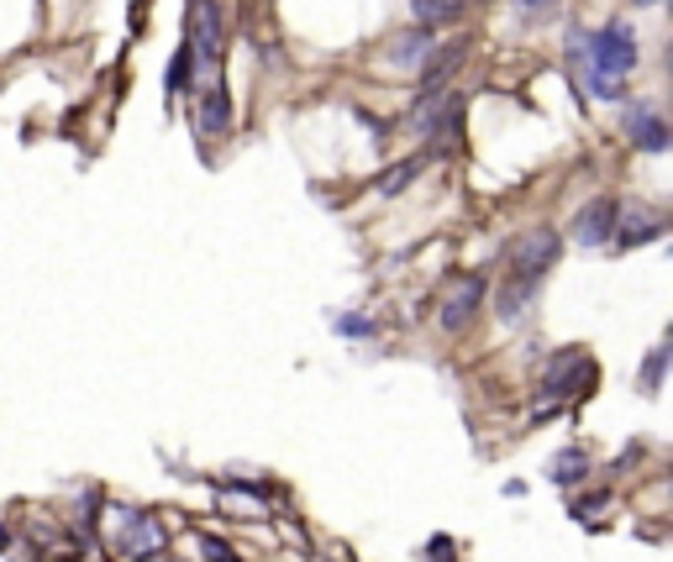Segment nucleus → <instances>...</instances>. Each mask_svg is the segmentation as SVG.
<instances>
[{
	"label": "nucleus",
	"instance_id": "f257e3e1",
	"mask_svg": "<svg viewBox=\"0 0 673 562\" xmlns=\"http://www.w3.org/2000/svg\"><path fill=\"white\" fill-rule=\"evenodd\" d=\"M595 378H600V368H595L589 352L558 348L553 357H548V368H542L537 395H531V421H553V416H563L569 405H578V399L595 389Z\"/></svg>",
	"mask_w": 673,
	"mask_h": 562
},
{
	"label": "nucleus",
	"instance_id": "f03ea898",
	"mask_svg": "<svg viewBox=\"0 0 673 562\" xmlns=\"http://www.w3.org/2000/svg\"><path fill=\"white\" fill-rule=\"evenodd\" d=\"M558 258H563V236L553 227H527V232L505 247V279H521V284L542 289L548 274L558 268Z\"/></svg>",
	"mask_w": 673,
	"mask_h": 562
},
{
	"label": "nucleus",
	"instance_id": "7ed1b4c3",
	"mask_svg": "<svg viewBox=\"0 0 673 562\" xmlns=\"http://www.w3.org/2000/svg\"><path fill=\"white\" fill-rule=\"evenodd\" d=\"M637 26L626 22V16H610L605 26L589 32V58H584V69L589 74H605V79H626V74L637 69Z\"/></svg>",
	"mask_w": 673,
	"mask_h": 562
},
{
	"label": "nucleus",
	"instance_id": "20e7f679",
	"mask_svg": "<svg viewBox=\"0 0 673 562\" xmlns=\"http://www.w3.org/2000/svg\"><path fill=\"white\" fill-rule=\"evenodd\" d=\"M106 516L117 520V537H111V552H117V562H137V558H153V552H164V520L153 516V510H121V505H111Z\"/></svg>",
	"mask_w": 673,
	"mask_h": 562
},
{
	"label": "nucleus",
	"instance_id": "39448f33",
	"mask_svg": "<svg viewBox=\"0 0 673 562\" xmlns=\"http://www.w3.org/2000/svg\"><path fill=\"white\" fill-rule=\"evenodd\" d=\"M185 47H190L195 74L211 79V69L221 64V47H227V26H221L217 0H190V32H185Z\"/></svg>",
	"mask_w": 673,
	"mask_h": 562
},
{
	"label": "nucleus",
	"instance_id": "423d86ee",
	"mask_svg": "<svg viewBox=\"0 0 673 562\" xmlns=\"http://www.w3.org/2000/svg\"><path fill=\"white\" fill-rule=\"evenodd\" d=\"M621 132H626V142H631V147H642V153H669L673 147L669 121H663V111H658L652 100H631V106H626Z\"/></svg>",
	"mask_w": 673,
	"mask_h": 562
},
{
	"label": "nucleus",
	"instance_id": "0eeeda50",
	"mask_svg": "<svg viewBox=\"0 0 673 562\" xmlns=\"http://www.w3.org/2000/svg\"><path fill=\"white\" fill-rule=\"evenodd\" d=\"M616 216H621V200H616V195H595L589 206H578L574 211L569 236H574L578 247H610V236H616Z\"/></svg>",
	"mask_w": 673,
	"mask_h": 562
},
{
	"label": "nucleus",
	"instance_id": "6e6552de",
	"mask_svg": "<svg viewBox=\"0 0 673 562\" xmlns=\"http://www.w3.org/2000/svg\"><path fill=\"white\" fill-rule=\"evenodd\" d=\"M484 305V274H463V279L448 289V300H442V310H437V321H442V331H468L474 327V316H479Z\"/></svg>",
	"mask_w": 673,
	"mask_h": 562
},
{
	"label": "nucleus",
	"instance_id": "1a4fd4ad",
	"mask_svg": "<svg viewBox=\"0 0 673 562\" xmlns=\"http://www.w3.org/2000/svg\"><path fill=\"white\" fill-rule=\"evenodd\" d=\"M658 236H669V216H663V211H648V206H631V211L621 206L610 247H616V253H631V247H642V242H658Z\"/></svg>",
	"mask_w": 673,
	"mask_h": 562
},
{
	"label": "nucleus",
	"instance_id": "9d476101",
	"mask_svg": "<svg viewBox=\"0 0 673 562\" xmlns=\"http://www.w3.org/2000/svg\"><path fill=\"white\" fill-rule=\"evenodd\" d=\"M463 58H468V43L457 37V43H442L427 53V64L416 69V95H437L448 90V79H453L457 69H463Z\"/></svg>",
	"mask_w": 673,
	"mask_h": 562
},
{
	"label": "nucleus",
	"instance_id": "9b49d317",
	"mask_svg": "<svg viewBox=\"0 0 673 562\" xmlns=\"http://www.w3.org/2000/svg\"><path fill=\"white\" fill-rule=\"evenodd\" d=\"M232 132V100L221 85H200L195 95V137H227Z\"/></svg>",
	"mask_w": 673,
	"mask_h": 562
},
{
	"label": "nucleus",
	"instance_id": "f8f14e48",
	"mask_svg": "<svg viewBox=\"0 0 673 562\" xmlns=\"http://www.w3.org/2000/svg\"><path fill=\"white\" fill-rule=\"evenodd\" d=\"M463 106H468V95L448 85V100H442V111H437L432 132H427V147H432L437 158H448V153L457 147V132H463Z\"/></svg>",
	"mask_w": 673,
	"mask_h": 562
},
{
	"label": "nucleus",
	"instance_id": "ddd939ff",
	"mask_svg": "<svg viewBox=\"0 0 673 562\" xmlns=\"http://www.w3.org/2000/svg\"><path fill=\"white\" fill-rule=\"evenodd\" d=\"M432 47H437V32H427V26L410 22L406 32H395V37H389V64H395V69H421Z\"/></svg>",
	"mask_w": 673,
	"mask_h": 562
},
{
	"label": "nucleus",
	"instance_id": "4468645a",
	"mask_svg": "<svg viewBox=\"0 0 673 562\" xmlns=\"http://www.w3.org/2000/svg\"><path fill=\"white\" fill-rule=\"evenodd\" d=\"M589 473H595V463H589V452H584V447H563L553 463H548V478H553L558 489H578Z\"/></svg>",
	"mask_w": 673,
	"mask_h": 562
},
{
	"label": "nucleus",
	"instance_id": "2eb2a0df",
	"mask_svg": "<svg viewBox=\"0 0 673 562\" xmlns=\"http://www.w3.org/2000/svg\"><path fill=\"white\" fill-rule=\"evenodd\" d=\"M410 22L437 32V26L463 22V0H410Z\"/></svg>",
	"mask_w": 673,
	"mask_h": 562
},
{
	"label": "nucleus",
	"instance_id": "dca6fc26",
	"mask_svg": "<svg viewBox=\"0 0 673 562\" xmlns=\"http://www.w3.org/2000/svg\"><path fill=\"white\" fill-rule=\"evenodd\" d=\"M669 363H673V342L663 337V342L648 352V363H642V395H658V389H663V378H669Z\"/></svg>",
	"mask_w": 673,
	"mask_h": 562
},
{
	"label": "nucleus",
	"instance_id": "f3484780",
	"mask_svg": "<svg viewBox=\"0 0 673 562\" xmlns=\"http://www.w3.org/2000/svg\"><path fill=\"white\" fill-rule=\"evenodd\" d=\"M195 79V64H190V47L179 43L168 53V69H164V95H185Z\"/></svg>",
	"mask_w": 673,
	"mask_h": 562
},
{
	"label": "nucleus",
	"instance_id": "a211bd4d",
	"mask_svg": "<svg viewBox=\"0 0 673 562\" xmlns=\"http://www.w3.org/2000/svg\"><path fill=\"white\" fill-rule=\"evenodd\" d=\"M421 164H427V158L416 153V158H400L395 168H385V174H379V195H385V200H389V195H406L410 179L421 174Z\"/></svg>",
	"mask_w": 673,
	"mask_h": 562
},
{
	"label": "nucleus",
	"instance_id": "6ab92c4d",
	"mask_svg": "<svg viewBox=\"0 0 673 562\" xmlns=\"http://www.w3.org/2000/svg\"><path fill=\"white\" fill-rule=\"evenodd\" d=\"M584 58H589V26L584 22H569V37H563V64H569V74H584Z\"/></svg>",
	"mask_w": 673,
	"mask_h": 562
},
{
	"label": "nucleus",
	"instance_id": "aec40b11",
	"mask_svg": "<svg viewBox=\"0 0 673 562\" xmlns=\"http://www.w3.org/2000/svg\"><path fill=\"white\" fill-rule=\"evenodd\" d=\"M510 5H516L521 26H548L563 11V0H510Z\"/></svg>",
	"mask_w": 673,
	"mask_h": 562
},
{
	"label": "nucleus",
	"instance_id": "412c9836",
	"mask_svg": "<svg viewBox=\"0 0 673 562\" xmlns=\"http://www.w3.org/2000/svg\"><path fill=\"white\" fill-rule=\"evenodd\" d=\"M332 327L342 331V337H353V342H363V337H374V321H368V316H353V310H342V316H332Z\"/></svg>",
	"mask_w": 673,
	"mask_h": 562
},
{
	"label": "nucleus",
	"instance_id": "4be33fe9",
	"mask_svg": "<svg viewBox=\"0 0 673 562\" xmlns=\"http://www.w3.org/2000/svg\"><path fill=\"white\" fill-rule=\"evenodd\" d=\"M200 558H206V562H242V552L232 547V541H221V537H211V531H206V537H200Z\"/></svg>",
	"mask_w": 673,
	"mask_h": 562
},
{
	"label": "nucleus",
	"instance_id": "5701e85b",
	"mask_svg": "<svg viewBox=\"0 0 673 562\" xmlns=\"http://www.w3.org/2000/svg\"><path fill=\"white\" fill-rule=\"evenodd\" d=\"M610 505V494L605 489H595V494H584V499H574V520H595Z\"/></svg>",
	"mask_w": 673,
	"mask_h": 562
},
{
	"label": "nucleus",
	"instance_id": "b1692460",
	"mask_svg": "<svg viewBox=\"0 0 673 562\" xmlns=\"http://www.w3.org/2000/svg\"><path fill=\"white\" fill-rule=\"evenodd\" d=\"M453 552H457L453 537H432V541H427V552H421V558H427V562H457Z\"/></svg>",
	"mask_w": 673,
	"mask_h": 562
},
{
	"label": "nucleus",
	"instance_id": "393cba45",
	"mask_svg": "<svg viewBox=\"0 0 673 562\" xmlns=\"http://www.w3.org/2000/svg\"><path fill=\"white\" fill-rule=\"evenodd\" d=\"M631 463H637V447H626L621 458H616V463H610V478H621V473L631 469Z\"/></svg>",
	"mask_w": 673,
	"mask_h": 562
},
{
	"label": "nucleus",
	"instance_id": "a878e982",
	"mask_svg": "<svg viewBox=\"0 0 673 562\" xmlns=\"http://www.w3.org/2000/svg\"><path fill=\"white\" fill-rule=\"evenodd\" d=\"M5 547H11V526L0 520V552H5Z\"/></svg>",
	"mask_w": 673,
	"mask_h": 562
},
{
	"label": "nucleus",
	"instance_id": "bb28decb",
	"mask_svg": "<svg viewBox=\"0 0 673 562\" xmlns=\"http://www.w3.org/2000/svg\"><path fill=\"white\" fill-rule=\"evenodd\" d=\"M631 5H663V0H631Z\"/></svg>",
	"mask_w": 673,
	"mask_h": 562
}]
</instances>
